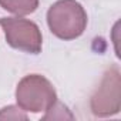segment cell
<instances>
[{
	"label": "cell",
	"mask_w": 121,
	"mask_h": 121,
	"mask_svg": "<svg viewBox=\"0 0 121 121\" xmlns=\"http://www.w3.org/2000/svg\"><path fill=\"white\" fill-rule=\"evenodd\" d=\"M87 13L77 0H57L47 12L50 31L60 40L78 39L87 27Z\"/></svg>",
	"instance_id": "1"
},
{
	"label": "cell",
	"mask_w": 121,
	"mask_h": 121,
	"mask_svg": "<svg viewBox=\"0 0 121 121\" xmlns=\"http://www.w3.org/2000/svg\"><path fill=\"white\" fill-rule=\"evenodd\" d=\"M16 101L23 111H48L57 103V93L48 78L40 74L24 76L16 87Z\"/></svg>",
	"instance_id": "2"
},
{
	"label": "cell",
	"mask_w": 121,
	"mask_h": 121,
	"mask_svg": "<svg viewBox=\"0 0 121 121\" xmlns=\"http://www.w3.org/2000/svg\"><path fill=\"white\" fill-rule=\"evenodd\" d=\"M91 112L95 117H110L120 112L121 108V77L117 66L110 67L90 100Z\"/></svg>",
	"instance_id": "3"
},
{
	"label": "cell",
	"mask_w": 121,
	"mask_h": 121,
	"mask_svg": "<svg viewBox=\"0 0 121 121\" xmlns=\"http://www.w3.org/2000/svg\"><path fill=\"white\" fill-rule=\"evenodd\" d=\"M0 24L10 47L30 54L41 53L43 36L34 22L22 17H2Z\"/></svg>",
	"instance_id": "4"
},
{
	"label": "cell",
	"mask_w": 121,
	"mask_h": 121,
	"mask_svg": "<svg viewBox=\"0 0 121 121\" xmlns=\"http://www.w3.org/2000/svg\"><path fill=\"white\" fill-rule=\"evenodd\" d=\"M0 7L16 16H27L37 10L39 0H0Z\"/></svg>",
	"instance_id": "5"
},
{
	"label": "cell",
	"mask_w": 121,
	"mask_h": 121,
	"mask_svg": "<svg viewBox=\"0 0 121 121\" xmlns=\"http://www.w3.org/2000/svg\"><path fill=\"white\" fill-rule=\"evenodd\" d=\"M22 108L9 105L0 110V120H27V115L20 111Z\"/></svg>",
	"instance_id": "6"
}]
</instances>
